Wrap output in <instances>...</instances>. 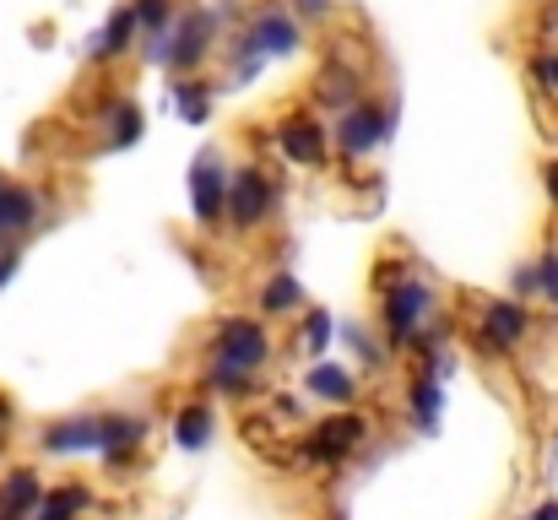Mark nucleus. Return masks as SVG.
Wrapping results in <instances>:
<instances>
[{
    "label": "nucleus",
    "mask_w": 558,
    "mask_h": 520,
    "mask_svg": "<svg viewBox=\"0 0 558 520\" xmlns=\"http://www.w3.org/2000/svg\"><path fill=\"white\" fill-rule=\"evenodd\" d=\"M11 271H16V255H0V282H5Z\"/></svg>",
    "instance_id": "obj_31"
},
{
    "label": "nucleus",
    "mask_w": 558,
    "mask_h": 520,
    "mask_svg": "<svg viewBox=\"0 0 558 520\" xmlns=\"http://www.w3.org/2000/svg\"><path fill=\"white\" fill-rule=\"evenodd\" d=\"M211 428H217V412L206 401H185L174 412V445L180 450H206L211 445Z\"/></svg>",
    "instance_id": "obj_15"
},
{
    "label": "nucleus",
    "mask_w": 558,
    "mask_h": 520,
    "mask_svg": "<svg viewBox=\"0 0 558 520\" xmlns=\"http://www.w3.org/2000/svg\"><path fill=\"white\" fill-rule=\"evenodd\" d=\"M266 358H271V337L260 321L228 315L211 326V363H222L233 374H255V368H266Z\"/></svg>",
    "instance_id": "obj_2"
},
{
    "label": "nucleus",
    "mask_w": 558,
    "mask_h": 520,
    "mask_svg": "<svg viewBox=\"0 0 558 520\" xmlns=\"http://www.w3.org/2000/svg\"><path fill=\"white\" fill-rule=\"evenodd\" d=\"M428 321H434V288L423 277H396L385 288V337H390V347H407Z\"/></svg>",
    "instance_id": "obj_3"
},
{
    "label": "nucleus",
    "mask_w": 558,
    "mask_h": 520,
    "mask_svg": "<svg viewBox=\"0 0 558 520\" xmlns=\"http://www.w3.org/2000/svg\"><path fill=\"white\" fill-rule=\"evenodd\" d=\"M260 310H266V315H293V310H304L299 277H271V282L260 288Z\"/></svg>",
    "instance_id": "obj_17"
},
{
    "label": "nucleus",
    "mask_w": 558,
    "mask_h": 520,
    "mask_svg": "<svg viewBox=\"0 0 558 520\" xmlns=\"http://www.w3.org/2000/svg\"><path fill=\"white\" fill-rule=\"evenodd\" d=\"M266 211H271V184H266V173L260 169H239L228 179V222L233 228H255V222H266Z\"/></svg>",
    "instance_id": "obj_8"
},
{
    "label": "nucleus",
    "mask_w": 558,
    "mask_h": 520,
    "mask_svg": "<svg viewBox=\"0 0 558 520\" xmlns=\"http://www.w3.org/2000/svg\"><path fill=\"white\" fill-rule=\"evenodd\" d=\"M537 82H543L548 93H558V49H554V55H543V60H537Z\"/></svg>",
    "instance_id": "obj_27"
},
{
    "label": "nucleus",
    "mask_w": 558,
    "mask_h": 520,
    "mask_svg": "<svg viewBox=\"0 0 558 520\" xmlns=\"http://www.w3.org/2000/svg\"><path fill=\"white\" fill-rule=\"evenodd\" d=\"M174 109L185 114L190 125H206V87L201 82H180L174 87Z\"/></svg>",
    "instance_id": "obj_22"
},
{
    "label": "nucleus",
    "mask_w": 558,
    "mask_h": 520,
    "mask_svg": "<svg viewBox=\"0 0 558 520\" xmlns=\"http://www.w3.org/2000/svg\"><path fill=\"white\" fill-rule=\"evenodd\" d=\"M293 5H299V11H310V16H320V11H326V0H293Z\"/></svg>",
    "instance_id": "obj_30"
},
{
    "label": "nucleus",
    "mask_w": 558,
    "mask_h": 520,
    "mask_svg": "<svg viewBox=\"0 0 558 520\" xmlns=\"http://www.w3.org/2000/svg\"><path fill=\"white\" fill-rule=\"evenodd\" d=\"M142 136V109L136 104H120L114 120H109V147H131Z\"/></svg>",
    "instance_id": "obj_21"
},
{
    "label": "nucleus",
    "mask_w": 558,
    "mask_h": 520,
    "mask_svg": "<svg viewBox=\"0 0 558 520\" xmlns=\"http://www.w3.org/2000/svg\"><path fill=\"white\" fill-rule=\"evenodd\" d=\"M299 347H304L310 358H320V352L331 347V315H326V310H310V321L299 326Z\"/></svg>",
    "instance_id": "obj_20"
},
{
    "label": "nucleus",
    "mask_w": 558,
    "mask_h": 520,
    "mask_svg": "<svg viewBox=\"0 0 558 520\" xmlns=\"http://www.w3.org/2000/svg\"><path fill=\"white\" fill-rule=\"evenodd\" d=\"M147 423L142 418H71L44 428V450L49 456H104V461H125L142 445Z\"/></svg>",
    "instance_id": "obj_1"
},
{
    "label": "nucleus",
    "mask_w": 558,
    "mask_h": 520,
    "mask_svg": "<svg viewBox=\"0 0 558 520\" xmlns=\"http://www.w3.org/2000/svg\"><path fill=\"white\" fill-rule=\"evenodd\" d=\"M510 288H515V299H537V261L532 266H515Z\"/></svg>",
    "instance_id": "obj_26"
},
{
    "label": "nucleus",
    "mask_w": 558,
    "mask_h": 520,
    "mask_svg": "<svg viewBox=\"0 0 558 520\" xmlns=\"http://www.w3.org/2000/svg\"><path fill=\"white\" fill-rule=\"evenodd\" d=\"M244 49H250V71H255V60H266V55H293L299 49V27L282 11H266V16H255Z\"/></svg>",
    "instance_id": "obj_10"
},
{
    "label": "nucleus",
    "mask_w": 558,
    "mask_h": 520,
    "mask_svg": "<svg viewBox=\"0 0 558 520\" xmlns=\"http://www.w3.org/2000/svg\"><path fill=\"white\" fill-rule=\"evenodd\" d=\"M554 22H558V11H554Z\"/></svg>",
    "instance_id": "obj_32"
},
{
    "label": "nucleus",
    "mask_w": 558,
    "mask_h": 520,
    "mask_svg": "<svg viewBox=\"0 0 558 520\" xmlns=\"http://www.w3.org/2000/svg\"><path fill=\"white\" fill-rule=\"evenodd\" d=\"M38 222V195L22 184H0V239H16Z\"/></svg>",
    "instance_id": "obj_14"
},
{
    "label": "nucleus",
    "mask_w": 558,
    "mask_h": 520,
    "mask_svg": "<svg viewBox=\"0 0 558 520\" xmlns=\"http://www.w3.org/2000/svg\"><path fill=\"white\" fill-rule=\"evenodd\" d=\"M136 33H142V22H136V5L114 11V16H109V27H104V38H98V55H125Z\"/></svg>",
    "instance_id": "obj_18"
},
{
    "label": "nucleus",
    "mask_w": 558,
    "mask_h": 520,
    "mask_svg": "<svg viewBox=\"0 0 558 520\" xmlns=\"http://www.w3.org/2000/svg\"><path fill=\"white\" fill-rule=\"evenodd\" d=\"M228 179L233 173L222 169V158L217 153H201L195 158V169H190V201H195V222H217L222 211H228Z\"/></svg>",
    "instance_id": "obj_7"
},
{
    "label": "nucleus",
    "mask_w": 558,
    "mask_h": 520,
    "mask_svg": "<svg viewBox=\"0 0 558 520\" xmlns=\"http://www.w3.org/2000/svg\"><path fill=\"white\" fill-rule=\"evenodd\" d=\"M169 16H174V11H169V0H136V22H142L153 38H163Z\"/></svg>",
    "instance_id": "obj_24"
},
{
    "label": "nucleus",
    "mask_w": 558,
    "mask_h": 520,
    "mask_svg": "<svg viewBox=\"0 0 558 520\" xmlns=\"http://www.w3.org/2000/svg\"><path fill=\"white\" fill-rule=\"evenodd\" d=\"M82 505H87V488H54V494H44V505H38L33 520H76Z\"/></svg>",
    "instance_id": "obj_19"
},
{
    "label": "nucleus",
    "mask_w": 558,
    "mask_h": 520,
    "mask_svg": "<svg viewBox=\"0 0 558 520\" xmlns=\"http://www.w3.org/2000/svg\"><path fill=\"white\" fill-rule=\"evenodd\" d=\"M385 136H390V120H385L379 109H369V104H353V109L342 114V125H337V142H342V153H348V158L374 153Z\"/></svg>",
    "instance_id": "obj_9"
},
{
    "label": "nucleus",
    "mask_w": 558,
    "mask_h": 520,
    "mask_svg": "<svg viewBox=\"0 0 558 520\" xmlns=\"http://www.w3.org/2000/svg\"><path fill=\"white\" fill-rule=\"evenodd\" d=\"M439 412H445V385H439L434 374H423V379L412 385V418H417V428L434 434V428H439Z\"/></svg>",
    "instance_id": "obj_16"
},
{
    "label": "nucleus",
    "mask_w": 558,
    "mask_h": 520,
    "mask_svg": "<svg viewBox=\"0 0 558 520\" xmlns=\"http://www.w3.org/2000/svg\"><path fill=\"white\" fill-rule=\"evenodd\" d=\"M211 27H217V16H211V11H190V16H180V27H174V33L153 38V60H174L180 71H190V65L211 49Z\"/></svg>",
    "instance_id": "obj_5"
},
{
    "label": "nucleus",
    "mask_w": 558,
    "mask_h": 520,
    "mask_svg": "<svg viewBox=\"0 0 558 520\" xmlns=\"http://www.w3.org/2000/svg\"><path fill=\"white\" fill-rule=\"evenodd\" d=\"M277 142H282V153L293 158V164H326V131L315 125V120H288L282 131H277Z\"/></svg>",
    "instance_id": "obj_11"
},
{
    "label": "nucleus",
    "mask_w": 558,
    "mask_h": 520,
    "mask_svg": "<svg viewBox=\"0 0 558 520\" xmlns=\"http://www.w3.org/2000/svg\"><path fill=\"white\" fill-rule=\"evenodd\" d=\"M526 331H532V315H526L521 299H494V304H483L477 342L488 347V352H510V347H521L526 342Z\"/></svg>",
    "instance_id": "obj_6"
},
{
    "label": "nucleus",
    "mask_w": 558,
    "mask_h": 520,
    "mask_svg": "<svg viewBox=\"0 0 558 520\" xmlns=\"http://www.w3.org/2000/svg\"><path fill=\"white\" fill-rule=\"evenodd\" d=\"M543 184H548V201L558 206V164H548V169H543Z\"/></svg>",
    "instance_id": "obj_29"
},
{
    "label": "nucleus",
    "mask_w": 558,
    "mask_h": 520,
    "mask_svg": "<svg viewBox=\"0 0 558 520\" xmlns=\"http://www.w3.org/2000/svg\"><path fill=\"white\" fill-rule=\"evenodd\" d=\"M364 439H369V418H364V412H337V418H326V423L310 434L304 456L320 461V467H337V461H348Z\"/></svg>",
    "instance_id": "obj_4"
},
{
    "label": "nucleus",
    "mask_w": 558,
    "mask_h": 520,
    "mask_svg": "<svg viewBox=\"0 0 558 520\" xmlns=\"http://www.w3.org/2000/svg\"><path fill=\"white\" fill-rule=\"evenodd\" d=\"M526 520H558V499H543V505H537Z\"/></svg>",
    "instance_id": "obj_28"
},
{
    "label": "nucleus",
    "mask_w": 558,
    "mask_h": 520,
    "mask_svg": "<svg viewBox=\"0 0 558 520\" xmlns=\"http://www.w3.org/2000/svg\"><path fill=\"white\" fill-rule=\"evenodd\" d=\"M304 390L320 396V401H331V407H348V401L359 396V379H353V368H342V363H315V368L304 374Z\"/></svg>",
    "instance_id": "obj_12"
},
{
    "label": "nucleus",
    "mask_w": 558,
    "mask_h": 520,
    "mask_svg": "<svg viewBox=\"0 0 558 520\" xmlns=\"http://www.w3.org/2000/svg\"><path fill=\"white\" fill-rule=\"evenodd\" d=\"M537 299H543L548 310H558V250L537 255Z\"/></svg>",
    "instance_id": "obj_23"
},
{
    "label": "nucleus",
    "mask_w": 558,
    "mask_h": 520,
    "mask_svg": "<svg viewBox=\"0 0 558 520\" xmlns=\"http://www.w3.org/2000/svg\"><path fill=\"white\" fill-rule=\"evenodd\" d=\"M342 342L353 347V352H359V358H364V363H379V347H374L369 337H364V331H359V326H342Z\"/></svg>",
    "instance_id": "obj_25"
},
{
    "label": "nucleus",
    "mask_w": 558,
    "mask_h": 520,
    "mask_svg": "<svg viewBox=\"0 0 558 520\" xmlns=\"http://www.w3.org/2000/svg\"><path fill=\"white\" fill-rule=\"evenodd\" d=\"M38 505H44L38 472H11L5 488H0V520H27V516H38Z\"/></svg>",
    "instance_id": "obj_13"
}]
</instances>
